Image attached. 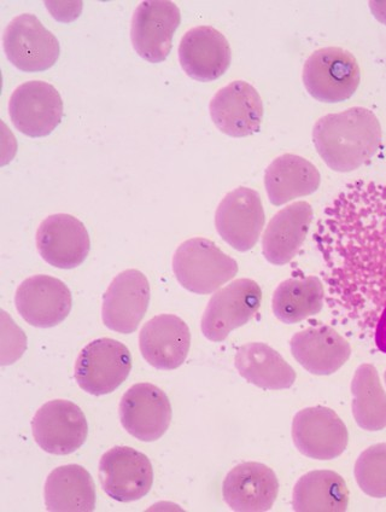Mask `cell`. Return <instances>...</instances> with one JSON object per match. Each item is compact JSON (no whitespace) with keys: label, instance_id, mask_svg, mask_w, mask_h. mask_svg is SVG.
<instances>
[{"label":"cell","instance_id":"cell-1","mask_svg":"<svg viewBox=\"0 0 386 512\" xmlns=\"http://www.w3.org/2000/svg\"><path fill=\"white\" fill-rule=\"evenodd\" d=\"M382 126L370 109L354 107L329 114L314 126L315 149L331 170H358L377 155L382 145Z\"/></svg>","mask_w":386,"mask_h":512},{"label":"cell","instance_id":"cell-2","mask_svg":"<svg viewBox=\"0 0 386 512\" xmlns=\"http://www.w3.org/2000/svg\"><path fill=\"white\" fill-rule=\"evenodd\" d=\"M173 271L181 287L193 294L208 295L235 278L238 264L206 238L181 243L174 254Z\"/></svg>","mask_w":386,"mask_h":512},{"label":"cell","instance_id":"cell-3","mask_svg":"<svg viewBox=\"0 0 386 512\" xmlns=\"http://www.w3.org/2000/svg\"><path fill=\"white\" fill-rule=\"evenodd\" d=\"M303 84L309 95L323 103H339L354 96L361 71L352 52L342 48L319 49L303 67Z\"/></svg>","mask_w":386,"mask_h":512},{"label":"cell","instance_id":"cell-4","mask_svg":"<svg viewBox=\"0 0 386 512\" xmlns=\"http://www.w3.org/2000/svg\"><path fill=\"white\" fill-rule=\"evenodd\" d=\"M132 370L130 349L114 339L92 341L81 351L75 364V380L91 395L113 393Z\"/></svg>","mask_w":386,"mask_h":512},{"label":"cell","instance_id":"cell-5","mask_svg":"<svg viewBox=\"0 0 386 512\" xmlns=\"http://www.w3.org/2000/svg\"><path fill=\"white\" fill-rule=\"evenodd\" d=\"M262 290L243 278L218 290L210 299L202 318V333L209 341H225L233 330L243 327L261 306Z\"/></svg>","mask_w":386,"mask_h":512},{"label":"cell","instance_id":"cell-6","mask_svg":"<svg viewBox=\"0 0 386 512\" xmlns=\"http://www.w3.org/2000/svg\"><path fill=\"white\" fill-rule=\"evenodd\" d=\"M3 48L10 63L22 72L48 71L60 57V43L32 14L16 16L5 28Z\"/></svg>","mask_w":386,"mask_h":512},{"label":"cell","instance_id":"cell-7","mask_svg":"<svg viewBox=\"0 0 386 512\" xmlns=\"http://www.w3.org/2000/svg\"><path fill=\"white\" fill-rule=\"evenodd\" d=\"M35 442L45 452L67 456L85 444L89 434L86 416L68 400H51L35 413L32 421Z\"/></svg>","mask_w":386,"mask_h":512},{"label":"cell","instance_id":"cell-8","mask_svg":"<svg viewBox=\"0 0 386 512\" xmlns=\"http://www.w3.org/2000/svg\"><path fill=\"white\" fill-rule=\"evenodd\" d=\"M103 491L120 503L142 499L154 484V469L144 453L118 446L104 453L99 463Z\"/></svg>","mask_w":386,"mask_h":512},{"label":"cell","instance_id":"cell-9","mask_svg":"<svg viewBox=\"0 0 386 512\" xmlns=\"http://www.w3.org/2000/svg\"><path fill=\"white\" fill-rule=\"evenodd\" d=\"M9 113L14 126L23 135L46 137L63 119V101L55 86L45 81H28L13 92Z\"/></svg>","mask_w":386,"mask_h":512},{"label":"cell","instance_id":"cell-10","mask_svg":"<svg viewBox=\"0 0 386 512\" xmlns=\"http://www.w3.org/2000/svg\"><path fill=\"white\" fill-rule=\"evenodd\" d=\"M292 439L303 456L317 461H331L347 450L348 429L329 407H308L292 422Z\"/></svg>","mask_w":386,"mask_h":512},{"label":"cell","instance_id":"cell-11","mask_svg":"<svg viewBox=\"0 0 386 512\" xmlns=\"http://www.w3.org/2000/svg\"><path fill=\"white\" fill-rule=\"evenodd\" d=\"M265 221L259 192L244 186L228 192L215 214L216 230L222 240L238 252H248L256 246Z\"/></svg>","mask_w":386,"mask_h":512},{"label":"cell","instance_id":"cell-12","mask_svg":"<svg viewBox=\"0 0 386 512\" xmlns=\"http://www.w3.org/2000/svg\"><path fill=\"white\" fill-rule=\"evenodd\" d=\"M122 427L134 438L152 442L166 434L172 422V405L167 394L151 383L134 384L120 403Z\"/></svg>","mask_w":386,"mask_h":512},{"label":"cell","instance_id":"cell-13","mask_svg":"<svg viewBox=\"0 0 386 512\" xmlns=\"http://www.w3.org/2000/svg\"><path fill=\"white\" fill-rule=\"evenodd\" d=\"M181 21L177 4L166 0L140 3L132 17L131 40L140 57L151 63L166 60Z\"/></svg>","mask_w":386,"mask_h":512},{"label":"cell","instance_id":"cell-14","mask_svg":"<svg viewBox=\"0 0 386 512\" xmlns=\"http://www.w3.org/2000/svg\"><path fill=\"white\" fill-rule=\"evenodd\" d=\"M16 310L35 328H54L72 311L69 288L60 279L39 275L25 279L16 290Z\"/></svg>","mask_w":386,"mask_h":512},{"label":"cell","instance_id":"cell-15","mask_svg":"<svg viewBox=\"0 0 386 512\" xmlns=\"http://www.w3.org/2000/svg\"><path fill=\"white\" fill-rule=\"evenodd\" d=\"M150 304V284L144 273L126 270L113 279L103 296L105 327L120 334H132L139 327Z\"/></svg>","mask_w":386,"mask_h":512},{"label":"cell","instance_id":"cell-16","mask_svg":"<svg viewBox=\"0 0 386 512\" xmlns=\"http://www.w3.org/2000/svg\"><path fill=\"white\" fill-rule=\"evenodd\" d=\"M37 247L46 263L57 269L72 270L89 256L91 240L78 218L70 214H54L39 225Z\"/></svg>","mask_w":386,"mask_h":512},{"label":"cell","instance_id":"cell-17","mask_svg":"<svg viewBox=\"0 0 386 512\" xmlns=\"http://www.w3.org/2000/svg\"><path fill=\"white\" fill-rule=\"evenodd\" d=\"M216 127L225 135L248 137L260 131L263 102L247 81L237 80L216 92L209 106Z\"/></svg>","mask_w":386,"mask_h":512},{"label":"cell","instance_id":"cell-18","mask_svg":"<svg viewBox=\"0 0 386 512\" xmlns=\"http://www.w3.org/2000/svg\"><path fill=\"white\" fill-rule=\"evenodd\" d=\"M231 58V46L226 37L213 27L192 28L181 39V68L190 78L202 83L221 78L230 68Z\"/></svg>","mask_w":386,"mask_h":512},{"label":"cell","instance_id":"cell-19","mask_svg":"<svg viewBox=\"0 0 386 512\" xmlns=\"http://www.w3.org/2000/svg\"><path fill=\"white\" fill-rule=\"evenodd\" d=\"M139 347L143 358L160 370H175L185 363L191 347V333L183 319L160 314L140 331Z\"/></svg>","mask_w":386,"mask_h":512},{"label":"cell","instance_id":"cell-20","mask_svg":"<svg viewBox=\"0 0 386 512\" xmlns=\"http://www.w3.org/2000/svg\"><path fill=\"white\" fill-rule=\"evenodd\" d=\"M278 493L276 473L267 465L255 462L237 465L228 473L222 485L226 504L238 512L271 510Z\"/></svg>","mask_w":386,"mask_h":512},{"label":"cell","instance_id":"cell-21","mask_svg":"<svg viewBox=\"0 0 386 512\" xmlns=\"http://www.w3.org/2000/svg\"><path fill=\"white\" fill-rule=\"evenodd\" d=\"M312 206L296 202L278 212L262 238V253L268 263L283 266L295 258L311 228Z\"/></svg>","mask_w":386,"mask_h":512},{"label":"cell","instance_id":"cell-22","mask_svg":"<svg viewBox=\"0 0 386 512\" xmlns=\"http://www.w3.org/2000/svg\"><path fill=\"white\" fill-rule=\"evenodd\" d=\"M290 346L297 362L317 376L335 374L352 354L348 341L331 327L303 330L292 337Z\"/></svg>","mask_w":386,"mask_h":512},{"label":"cell","instance_id":"cell-23","mask_svg":"<svg viewBox=\"0 0 386 512\" xmlns=\"http://www.w3.org/2000/svg\"><path fill=\"white\" fill-rule=\"evenodd\" d=\"M320 182L318 168L303 157L292 154L277 157L265 172L269 201L277 207L298 197L314 194Z\"/></svg>","mask_w":386,"mask_h":512},{"label":"cell","instance_id":"cell-24","mask_svg":"<svg viewBox=\"0 0 386 512\" xmlns=\"http://www.w3.org/2000/svg\"><path fill=\"white\" fill-rule=\"evenodd\" d=\"M45 505L52 512H91L96 509V485L81 465L57 468L45 482Z\"/></svg>","mask_w":386,"mask_h":512},{"label":"cell","instance_id":"cell-25","mask_svg":"<svg viewBox=\"0 0 386 512\" xmlns=\"http://www.w3.org/2000/svg\"><path fill=\"white\" fill-rule=\"evenodd\" d=\"M239 375L262 389L280 391L292 387L296 372L266 343H248L238 349L235 359Z\"/></svg>","mask_w":386,"mask_h":512},{"label":"cell","instance_id":"cell-26","mask_svg":"<svg viewBox=\"0 0 386 512\" xmlns=\"http://www.w3.org/2000/svg\"><path fill=\"white\" fill-rule=\"evenodd\" d=\"M349 490L341 475L330 470L311 471L298 480L292 506L298 512H344Z\"/></svg>","mask_w":386,"mask_h":512},{"label":"cell","instance_id":"cell-27","mask_svg":"<svg viewBox=\"0 0 386 512\" xmlns=\"http://www.w3.org/2000/svg\"><path fill=\"white\" fill-rule=\"evenodd\" d=\"M324 296V285L318 277L288 279L274 292V316L285 324L300 323L323 310Z\"/></svg>","mask_w":386,"mask_h":512},{"label":"cell","instance_id":"cell-28","mask_svg":"<svg viewBox=\"0 0 386 512\" xmlns=\"http://www.w3.org/2000/svg\"><path fill=\"white\" fill-rule=\"evenodd\" d=\"M352 393L353 415L358 426L367 432L386 428V393L373 365L359 366L353 378Z\"/></svg>","mask_w":386,"mask_h":512},{"label":"cell","instance_id":"cell-29","mask_svg":"<svg viewBox=\"0 0 386 512\" xmlns=\"http://www.w3.org/2000/svg\"><path fill=\"white\" fill-rule=\"evenodd\" d=\"M355 479L362 492L372 498H386V444L368 447L355 464Z\"/></svg>","mask_w":386,"mask_h":512},{"label":"cell","instance_id":"cell-30","mask_svg":"<svg viewBox=\"0 0 386 512\" xmlns=\"http://www.w3.org/2000/svg\"><path fill=\"white\" fill-rule=\"evenodd\" d=\"M376 345L380 352L386 354V305L378 319L376 328Z\"/></svg>","mask_w":386,"mask_h":512},{"label":"cell","instance_id":"cell-31","mask_svg":"<svg viewBox=\"0 0 386 512\" xmlns=\"http://www.w3.org/2000/svg\"><path fill=\"white\" fill-rule=\"evenodd\" d=\"M370 8L374 17L386 26V2H371Z\"/></svg>","mask_w":386,"mask_h":512},{"label":"cell","instance_id":"cell-32","mask_svg":"<svg viewBox=\"0 0 386 512\" xmlns=\"http://www.w3.org/2000/svg\"><path fill=\"white\" fill-rule=\"evenodd\" d=\"M384 380H385V383H386V371H385V374H384Z\"/></svg>","mask_w":386,"mask_h":512}]
</instances>
